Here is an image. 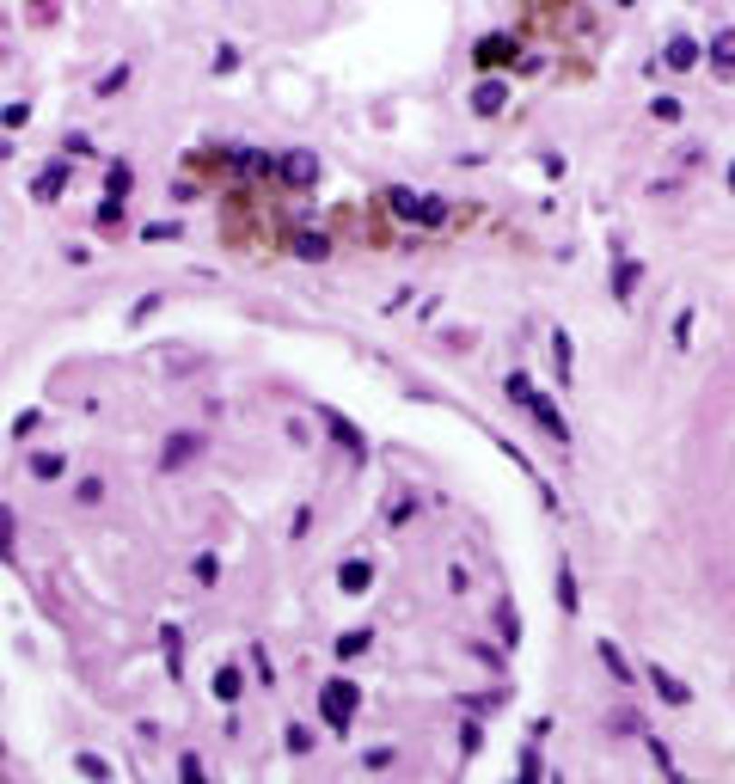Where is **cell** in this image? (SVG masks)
Instances as JSON below:
<instances>
[{
  "label": "cell",
  "mask_w": 735,
  "mask_h": 784,
  "mask_svg": "<svg viewBox=\"0 0 735 784\" xmlns=\"http://www.w3.org/2000/svg\"><path fill=\"white\" fill-rule=\"evenodd\" d=\"M508 399H515V405L527 411V417H533V423H539V430H546V435H552L558 448H570V423H564V411L552 405V399H546V392H539V386H533V380L521 374V368L508 374Z\"/></svg>",
  "instance_id": "1"
},
{
  "label": "cell",
  "mask_w": 735,
  "mask_h": 784,
  "mask_svg": "<svg viewBox=\"0 0 735 784\" xmlns=\"http://www.w3.org/2000/svg\"><path fill=\"white\" fill-rule=\"evenodd\" d=\"M355 705H362V686H355V681H343V674L319 686V717H325V730H331V735H343V730H350Z\"/></svg>",
  "instance_id": "2"
},
{
  "label": "cell",
  "mask_w": 735,
  "mask_h": 784,
  "mask_svg": "<svg viewBox=\"0 0 735 784\" xmlns=\"http://www.w3.org/2000/svg\"><path fill=\"white\" fill-rule=\"evenodd\" d=\"M386 203H392V215H399V221H423V227L448 221V203H441V197H417L411 184H392V190H386Z\"/></svg>",
  "instance_id": "3"
},
{
  "label": "cell",
  "mask_w": 735,
  "mask_h": 784,
  "mask_svg": "<svg viewBox=\"0 0 735 784\" xmlns=\"http://www.w3.org/2000/svg\"><path fill=\"white\" fill-rule=\"evenodd\" d=\"M643 681H650V686L662 692V705H674V711H681V705H692V686H686L681 674H668L662 662H650V668H643Z\"/></svg>",
  "instance_id": "4"
},
{
  "label": "cell",
  "mask_w": 735,
  "mask_h": 784,
  "mask_svg": "<svg viewBox=\"0 0 735 784\" xmlns=\"http://www.w3.org/2000/svg\"><path fill=\"white\" fill-rule=\"evenodd\" d=\"M276 172L288 178V184H301V190H306V184H319V153H306V148L282 153V160H276Z\"/></svg>",
  "instance_id": "5"
},
{
  "label": "cell",
  "mask_w": 735,
  "mask_h": 784,
  "mask_svg": "<svg viewBox=\"0 0 735 784\" xmlns=\"http://www.w3.org/2000/svg\"><path fill=\"white\" fill-rule=\"evenodd\" d=\"M337 588H343V595H368V588H374V564H368V557H343V564H337Z\"/></svg>",
  "instance_id": "6"
},
{
  "label": "cell",
  "mask_w": 735,
  "mask_h": 784,
  "mask_svg": "<svg viewBox=\"0 0 735 784\" xmlns=\"http://www.w3.org/2000/svg\"><path fill=\"white\" fill-rule=\"evenodd\" d=\"M203 454V435L197 430H184V435H166V454H160V466L172 472V466H184V460H197Z\"/></svg>",
  "instance_id": "7"
},
{
  "label": "cell",
  "mask_w": 735,
  "mask_h": 784,
  "mask_svg": "<svg viewBox=\"0 0 735 784\" xmlns=\"http://www.w3.org/2000/svg\"><path fill=\"white\" fill-rule=\"evenodd\" d=\"M319 417H325V430H331V435H337V448H350V454H355V460H362V454H368V435H362V430H355V423H350V417H337V411H319Z\"/></svg>",
  "instance_id": "8"
},
{
  "label": "cell",
  "mask_w": 735,
  "mask_h": 784,
  "mask_svg": "<svg viewBox=\"0 0 735 784\" xmlns=\"http://www.w3.org/2000/svg\"><path fill=\"white\" fill-rule=\"evenodd\" d=\"M508 55H515V37H503V31H497V37H484V44H479V55H472V62H479V68H503Z\"/></svg>",
  "instance_id": "9"
},
{
  "label": "cell",
  "mask_w": 735,
  "mask_h": 784,
  "mask_svg": "<svg viewBox=\"0 0 735 784\" xmlns=\"http://www.w3.org/2000/svg\"><path fill=\"white\" fill-rule=\"evenodd\" d=\"M503 104H508V86H503V80H484L479 92H472V111H479V117H497Z\"/></svg>",
  "instance_id": "10"
},
{
  "label": "cell",
  "mask_w": 735,
  "mask_h": 784,
  "mask_svg": "<svg viewBox=\"0 0 735 784\" xmlns=\"http://www.w3.org/2000/svg\"><path fill=\"white\" fill-rule=\"evenodd\" d=\"M662 62H668L674 74H686V68L699 62V44H692V37H668V50H662Z\"/></svg>",
  "instance_id": "11"
},
{
  "label": "cell",
  "mask_w": 735,
  "mask_h": 784,
  "mask_svg": "<svg viewBox=\"0 0 735 784\" xmlns=\"http://www.w3.org/2000/svg\"><path fill=\"white\" fill-rule=\"evenodd\" d=\"M62 184H68V160H55L50 172H37V203H50V197H62Z\"/></svg>",
  "instance_id": "12"
},
{
  "label": "cell",
  "mask_w": 735,
  "mask_h": 784,
  "mask_svg": "<svg viewBox=\"0 0 735 784\" xmlns=\"http://www.w3.org/2000/svg\"><path fill=\"white\" fill-rule=\"evenodd\" d=\"M239 668H233V662H221V668H215V699H221V705H233V699H239Z\"/></svg>",
  "instance_id": "13"
},
{
  "label": "cell",
  "mask_w": 735,
  "mask_h": 784,
  "mask_svg": "<svg viewBox=\"0 0 735 784\" xmlns=\"http://www.w3.org/2000/svg\"><path fill=\"white\" fill-rule=\"evenodd\" d=\"M295 257L319 264V257H331V239H325V233H295Z\"/></svg>",
  "instance_id": "14"
},
{
  "label": "cell",
  "mask_w": 735,
  "mask_h": 784,
  "mask_svg": "<svg viewBox=\"0 0 735 784\" xmlns=\"http://www.w3.org/2000/svg\"><path fill=\"white\" fill-rule=\"evenodd\" d=\"M711 62H717L723 74H735V25H730V31H717V37H711Z\"/></svg>",
  "instance_id": "15"
},
{
  "label": "cell",
  "mask_w": 735,
  "mask_h": 784,
  "mask_svg": "<svg viewBox=\"0 0 735 784\" xmlns=\"http://www.w3.org/2000/svg\"><path fill=\"white\" fill-rule=\"evenodd\" d=\"M558 607L564 613L583 607V595H576V570H570V564H558Z\"/></svg>",
  "instance_id": "16"
},
{
  "label": "cell",
  "mask_w": 735,
  "mask_h": 784,
  "mask_svg": "<svg viewBox=\"0 0 735 784\" xmlns=\"http://www.w3.org/2000/svg\"><path fill=\"white\" fill-rule=\"evenodd\" d=\"M129 190H135V166H129V160H117V166H111V203H123Z\"/></svg>",
  "instance_id": "17"
},
{
  "label": "cell",
  "mask_w": 735,
  "mask_h": 784,
  "mask_svg": "<svg viewBox=\"0 0 735 784\" xmlns=\"http://www.w3.org/2000/svg\"><path fill=\"white\" fill-rule=\"evenodd\" d=\"M601 662H607V668H613V681H625V686L637 681V674H632V662L619 656V644H613V637H607V644H601Z\"/></svg>",
  "instance_id": "18"
},
{
  "label": "cell",
  "mask_w": 735,
  "mask_h": 784,
  "mask_svg": "<svg viewBox=\"0 0 735 784\" xmlns=\"http://www.w3.org/2000/svg\"><path fill=\"white\" fill-rule=\"evenodd\" d=\"M368 644H374V632H343L337 637V656L355 662V656H368Z\"/></svg>",
  "instance_id": "19"
},
{
  "label": "cell",
  "mask_w": 735,
  "mask_h": 784,
  "mask_svg": "<svg viewBox=\"0 0 735 784\" xmlns=\"http://www.w3.org/2000/svg\"><path fill=\"white\" fill-rule=\"evenodd\" d=\"M643 741H650V760H656L662 772H668V779H681V766H674V754H668V741H662V735H643Z\"/></svg>",
  "instance_id": "20"
},
{
  "label": "cell",
  "mask_w": 735,
  "mask_h": 784,
  "mask_svg": "<svg viewBox=\"0 0 735 784\" xmlns=\"http://www.w3.org/2000/svg\"><path fill=\"white\" fill-rule=\"evenodd\" d=\"M160 644H166V668H172V681H178V668H184V637H178V632H166Z\"/></svg>",
  "instance_id": "21"
},
{
  "label": "cell",
  "mask_w": 735,
  "mask_h": 784,
  "mask_svg": "<svg viewBox=\"0 0 735 784\" xmlns=\"http://www.w3.org/2000/svg\"><path fill=\"white\" fill-rule=\"evenodd\" d=\"M62 466H68L62 454H37V460H31V472H37V479H62Z\"/></svg>",
  "instance_id": "22"
},
{
  "label": "cell",
  "mask_w": 735,
  "mask_h": 784,
  "mask_svg": "<svg viewBox=\"0 0 735 784\" xmlns=\"http://www.w3.org/2000/svg\"><path fill=\"white\" fill-rule=\"evenodd\" d=\"M74 497H80L86 508H92V503H104V479H80V484H74Z\"/></svg>",
  "instance_id": "23"
},
{
  "label": "cell",
  "mask_w": 735,
  "mask_h": 784,
  "mask_svg": "<svg viewBox=\"0 0 735 784\" xmlns=\"http://www.w3.org/2000/svg\"><path fill=\"white\" fill-rule=\"evenodd\" d=\"M178 779H184V784H208L203 766H197V754H178Z\"/></svg>",
  "instance_id": "24"
},
{
  "label": "cell",
  "mask_w": 735,
  "mask_h": 784,
  "mask_svg": "<svg viewBox=\"0 0 735 784\" xmlns=\"http://www.w3.org/2000/svg\"><path fill=\"white\" fill-rule=\"evenodd\" d=\"M288 748H295V754H313V730H306V723H288Z\"/></svg>",
  "instance_id": "25"
},
{
  "label": "cell",
  "mask_w": 735,
  "mask_h": 784,
  "mask_svg": "<svg viewBox=\"0 0 735 784\" xmlns=\"http://www.w3.org/2000/svg\"><path fill=\"white\" fill-rule=\"evenodd\" d=\"M74 766H80V772H86V779H99V784H104V779H111V766H104V760H99V754H80V760H74Z\"/></svg>",
  "instance_id": "26"
},
{
  "label": "cell",
  "mask_w": 735,
  "mask_h": 784,
  "mask_svg": "<svg viewBox=\"0 0 735 784\" xmlns=\"http://www.w3.org/2000/svg\"><path fill=\"white\" fill-rule=\"evenodd\" d=\"M552 362H558V374L570 380V337H564V331H558V337H552Z\"/></svg>",
  "instance_id": "27"
},
{
  "label": "cell",
  "mask_w": 735,
  "mask_h": 784,
  "mask_svg": "<svg viewBox=\"0 0 735 784\" xmlns=\"http://www.w3.org/2000/svg\"><path fill=\"white\" fill-rule=\"evenodd\" d=\"M650 111H656V117H662V123H681V99H668V92H662V99H656V104H650Z\"/></svg>",
  "instance_id": "28"
},
{
  "label": "cell",
  "mask_w": 735,
  "mask_h": 784,
  "mask_svg": "<svg viewBox=\"0 0 735 784\" xmlns=\"http://www.w3.org/2000/svg\"><path fill=\"white\" fill-rule=\"evenodd\" d=\"M0 557H13V508H0Z\"/></svg>",
  "instance_id": "29"
},
{
  "label": "cell",
  "mask_w": 735,
  "mask_h": 784,
  "mask_svg": "<svg viewBox=\"0 0 735 784\" xmlns=\"http://www.w3.org/2000/svg\"><path fill=\"white\" fill-rule=\"evenodd\" d=\"M515 784H539V748H527V760H521V779Z\"/></svg>",
  "instance_id": "30"
},
{
  "label": "cell",
  "mask_w": 735,
  "mask_h": 784,
  "mask_svg": "<svg viewBox=\"0 0 735 784\" xmlns=\"http://www.w3.org/2000/svg\"><path fill=\"white\" fill-rule=\"evenodd\" d=\"M190 570H197V582H215V576H221V564H215V557H197V564H190Z\"/></svg>",
  "instance_id": "31"
},
{
  "label": "cell",
  "mask_w": 735,
  "mask_h": 784,
  "mask_svg": "<svg viewBox=\"0 0 735 784\" xmlns=\"http://www.w3.org/2000/svg\"><path fill=\"white\" fill-rule=\"evenodd\" d=\"M497 625H503V637H508V644H521V619H515V613H497Z\"/></svg>",
  "instance_id": "32"
},
{
  "label": "cell",
  "mask_w": 735,
  "mask_h": 784,
  "mask_svg": "<svg viewBox=\"0 0 735 784\" xmlns=\"http://www.w3.org/2000/svg\"><path fill=\"white\" fill-rule=\"evenodd\" d=\"M25 117H31V104H6V111H0V123H6V129H19Z\"/></svg>",
  "instance_id": "33"
},
{
  "label": "cell",
  "mask_w": 735,
  "mask_h": 784,
  "mask_svg": "<svg viewBox=\"0 0 735 784\" xmlns=\"http://www.w3.org/2000/svg\"><path fill=\"white\" fill-rule=\"evenodd\" d=\"M686 337H692V306H686L681 319H674V344H681V350H686Z\"/></svg>",
  "instance_id": "34"
},
{
  "label": "cell",
  "mask_w": 735,
  "mask_h": 784,
  "mask_svg": "<svg viewBox=\"0 0 735 784\" xmlns=\"http://www.w3.org/2000/svg\"><path fill=\"white\" fill-rule=\"evenodd\" d=\"M730 184H735V166H730Z\"/></svg>",
  "instance_id": "35"
},
{
  "label": "cell",
  "mask_w": 735,
  "mask_h": 784,
  "mask_svg": "<svg viewBox=\"0 0 735 784\" xmlns=\"http://www.w3.org/2000/svg\"><path fill=\"white\" fill-rule=\"evenodd\" d=\"M558 784H564V779H558Z\"/></svg>",
  "instance_id": "36"
}]
</instances>
